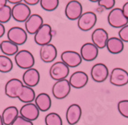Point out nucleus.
<instances>
[{
  "mask_svg": "<svg viewBox=\"0 0 128 125\" xmlns=\"http://www.w3.org/2000/svg\"><path fill=\"white\" fill-rule=\"evenodd\" d=\"M118 110L121 115L128 118V100H123L119 102Z\"/></svg>",
  "mask_w": 128,
  "mask_h": 125,
  "instance_id": "nucleus-31",
  "label": "nucleus"
},
{
  "mask_svg": "<svg viewBox=\"0 0 128 125\" xmlns=\"http://www.w3.org/2000/svg\"><path fill=\"white\" fill-rule=\"evenodd\" d=\"M90 76L94 81L97 83H102L105 81L109 76L108 68L104 63H96L91 68Z\"/></svg>",
  "mask_w": 128,
  "mask_h": 125,
  "instance_id": "nucleus-12",
  "label": "nucleus"
},
{
  "mask_svg": "<svg viewBox=\"0 0 128 125\" xmlns=\"http://www.w3.org/2000/svg\"><path fill=\"white\" fill-rule=\"evenodd\" d=\"M71 85L68 79H64L58 80L53 85L52 94L57 99H63L66 98L71 92Z\"/></svg>",
  "mask_w": 128,
  "mask_h": 125,
  "instance_id": "nucleus-8",
  "label": "nucleus"
},
{
  "mask_svg": "<svg viewBox=\"0 0 128 125\" xmlns=\"http://www.w3.org/2000/svg\"><path fill=\"white\" fill-rule=\"evenodd\" d=\"M58 55V50L54 44L49 43L41 46L39 56L42 61L44 63H48L53 62Z\"/></svg>",
  "mask_w": 128,
  "mask_h": 125,
  "instance_id": "nucleus-13",
  "label": "nucleus"
},
{
  "mask_svg": "<svg viewBox=\"0 0 128 125\" xmlns=\"http://www.w3.org/2000/svg\"><path fill=\"white\" fill-rule=\"evenodd\" d=\"M97 15L94 12H84L78 18V27L82 31H88L97 23Z\"/></svg>",
  "mask_w": 128,
  "mask_h": 125,
  "instance_id": "nucleus-5",
  "label": "nucleus"
},
{
  "mask_svg": "<svg viewBox=\"0 0 128 125\" xmlns=\"http://www.w3.org/2000/svg\"><path fill=\"white\" fill-rule=\"evenodd\" d=\"M106 47L110 53L118 54L124 50V42L120 38L111 37L109 38L107 41Z\"/></svg>",
  "mask_w": 128,
  "mask_h": 125,
  "instance_id": "nucleus-23",
  "label": "nucleus"
},
{
  "mask_svg": "<svg viewBox=\"0 0 128 125\" xmlns=\"http://www.w3.org/2000/svg\"><path fill=\"white\" fill-rule=\"evenodd\" d=\"M7 38L8 40L19 46L26 42L28 39V33L24 28L18 26H14L8 30Z\"/></svg>",
  "mask_w": 128,
  "mask_h": 125,
  "instance_id": "nucleus-7",
  "label": "nucleus"
},
{
  "mask_svg": "<svg viewBox=\"0 0 128 125\" xmlns=\"http://www.w3.org/2000/svg\"><path fill=\"white\" fill-rule=\"evenodd\" d=\"M18 116V111L15 106H9L4 109L2 118L5 125H11Z\"/></svg>",
  "mask_w": 128,
  "mask_h": 125,
  "instance_id": "nucleus-25",
  "label": "nucleus"
},
{
  "mask_svg": "<svg viewBox=\"0 0 128 125\" xmlns=\"http://www.w3.org/2000/svg\"><path fill=\"white\" fill-rule=\"evenodd\" d=\"M22 1H24V2L28 5H36L39 3L40 0H22Z\"/></svg>",
  "mask_w": 128,
  "mask_h": 125,
  "instance_id": "nucleus-35",
  "label": "nucleus"
},
{
  "mask_svg": "<svg viewBox=\"0 0 128 125\" xmlns=\"http://www.w3.org/2000/svg\"><path fill=\"white\" fill-rule=\"evenodd\" d=\"M61 59L62 61L70 68L77 67L82 62V58L80 53L74 50H65L62 52L61 54Z\"/></svg>",
  "mask_w": 128,
  "mask_h": 125,
  "instance_id": "nucleus-14",
  "label": "nucleus"
},
{
  "mask_svg": "<svg viewBox=\"0 0 128 125\" xmlns=\"http://www.w3.org/2000/svg\"><path fill=\"white\" fill-rule=\"evenodd\" d=\"M46 125H62V120L57 113H49L45 117Z\"/></svg>",
  "mask_w": 128,
  "mask_h": 125,
  "instance_id": "nucleus-30",
  "label": "nucleus"
},
{
  "mask_svg": "<svg viewBox=\"0 0 128 125\" xmlns=\"http://www.w3.org/2000/svg\"><path fill=\"white\" fill-rule=\"evenodd\" d=\"M108 33L105 29L99 28L92 32L91 41L99 49H103L106 47L107 41L108 40Z\"/></svg>",
  "mask_w": 128,
  "mask_h": 125,
  "instance_id": "nucleus-18",
  "label": "nucleus"
},
{
  "mask_svg": "<svg viewBox=\"0 0 128 125\" xmlns=\"http://www.w3.org/2000/svg\"><path fill=\"white\" fill-rule=\"evenodd\" d=\"M0 125H4V123H3V121H2L1 115H0Z\"/></svg>",
  "mask_w": 128,
  "mask_h": 125,
  "instance_id": "nucleus-40",
  "label": "nucleus"
},
{
  "mask_svg": "<svg viewBox=\"0 0 128 125\" xmlns=\"http://www.w3.org/2000/svg\"><path fill=\"white\" fill-rule=\"evenodd\" d=\"M40 81V73L37 69L32 67L26 70L22 75V83L30 87L36 86Z\"/></svg>",
  "mask_w": 128,
  "mask_h": 125,
  "instance_id": "nucleus-16",
  "label": "nucleus"
},
{
  "mask_svg": "<svg viewBox=\"0 0 128 125\" xmlns=\"http://www.w3.org/2000/svg\"><path fill=\"white\" fill-rule=\"evenodd\" d=\"M90 2H98L99 0H89Z\"/></svg>",
  "mask_w": 128,
  "mask_h": 125,
  "instance_id": "nucleus-41",
  "label": "nucleus"
},
{
  "mask_svg": "<svg viewBox=\"0 0 128 125\" xmlns=\"http://www.w3.org/2000/svg\"><path fill=\"white\" fill-rule=\"evenodd\" d=\"M31 14L29 5L25 2H21L12 7V18L18 22H25Z\"/></svg>",
  "mask_w": 128,
  "mask_h": 125,
  "instance_id": "nucleus-4",
  "label": "nucleus"
},
{
  "mask_svg": "<svg viewBox=\"0 0 128 125\" xmlns=\"http://www.w3.org/2000/svg\"><path fill=\"white\" fill-rule=\"evenodd\" d=\"M7 2H8L7 0H0V8L7 5Z\"/></svg>",
  "mask_w": 128,
  "mask_h": 125,
  "instance_id": "nucleus-39",
  "label": "nucleus"
},
{
  "mask_svg": "<svg viewBox=\"0 0 128 125\" xmlns=\"http://www.w3.org/2000/svg\"><path fill=\"white\" fill-rule=\"evenodd\" d=\"M69 83L74 88H81L84 87L88 82V76L83 71L74 72L69 79Z\"/></svg>",
  "mask_w": 128,
  "mask_h": 125,
  "instance_id": "nucleus-20",
  "label": "nucleus"
},
{
  "mask_svg": "<svg viewBox=\"0 0 128 125\" xmlns=\"http://www.w3.org/2000/svg\"><path fill=\"white\" fill-rule=\"evenodd\" d=\"M23 85H24V83L18 79L12 78L9 79L6 83V86H5L6 95L9 98H16L18 91Z\"/></svg>",
  "mask_w": 128,
  "mask_h": 125,
  "instance_id": "nucleus-19",
  "label": "nucleus"
},
{
  "mask_svg": "<svg viewBox=\"0 0 128 125\" xmlns=\"http://www.w3.org/2000/svg\"><path fill=\"white\" fill-rule=\"evenodd\" d=\"M43 24V18L40 15L31 14L25 21V28L29 35H34Z\"/></svg>",
  "mask_w": 128,
  "mask_h": 125,
  "instance_id": "nucleus-15",
  "label": "nucleus"
},
{
  "mask_svg": "<svg viewBox=\"0 0 128 125\" xmlns=\"http://www.w3.org/2000/svg\"><path fill=\"white\" fill-rule=\"evenodd\" d=\"M122 10H123V12H124V15L128 19V1L124 4V5L122 7Z\"/></svg>",
  "mask_w": 128,
  "mask_h": 125,
  "instance_id": "nucleus-36",
  "label": "nucleus"
},
{
  "mask_svg": "<svg viewBox=\"0 0 128 125\" xmlns=\"http://www.w3.org/2000/svg\"><path fill=\"white\" fill-rule=\"evenodd\" d=\"M127 1H128V0H127Z\"/></svg>",
  "mask_w": 128,
  "mask_h": 125,
  "instance_id": "nucleus-42",
  "label": "nucleus"
},
{
  "mask_svg": "<svg viewBox=\"0 0 128 125\" xmlns=\"http://www.w3.org/2000/svg\"><path fill=\"white\" fill-rule=\"evenodd\" d=\"M12 18V7L6 5L0 8V22L6 23Z\"/></svg>",
  "mask_w": 128,
  "mask_h": 125,
  "instance_id": "nucleus-29",
  "label": "nucleus"
},
{
  "mask_svg": "<svg viewBox=\"0 0 128 125\" xmlns=\"http://www.w3.org/2000/svg\"><path fill=\"white\" fill-rule=\"evenodd\" d=\"M36 96V92H34L32 87L23 85L18 91L17 98L24 103H29V102H32L34 100Z\"/></svg>",
  "mask_w": 128,
  "mask_h": 125,
  "instance_id": "nucleus-22",
  "label": "nucleus"
},
{
  "mask_svg": "<svg viewBox=\"0 0 128 125\" xmlns=\"http://www.w3.org/2000/svg\"><path fill=\"white\" fill-rule=\"evenodd\" d=\"M109 25L115 28H120L128 24V19L120 8H113L108 15Z\"/></svg>",
  "mask_w": 128,
  "mask_h": 125,
  "instance_id": "nucleus-1",
  "label": "nucleus"
},
{
  "mask_svg": "<svg viewBox=\"0 0 128 125\" xmlns=\"http://www.w3.org/2000/svg\"><path fill=\"white\" fill-rule=\"evenodd\" d=\"M53 31L50 25L44 23L37 32L34 35V41L38 45H42L51 43L53 37Z\"/></svg>",
  "mask_w": 128,
  "mask_h": 125,
  "instance_id": "nucleus-3",
  "label": "nucleus"
},
{
  "mask_svg": "<svg viewBox=\"0 0 128 125\" xmlns=\"http://www.w3.org/2000/svg\"><path fill=\"white\" fill-rule=\"evenodd\" d=\"M39 111H40L36 104L29 102V103H26L21 108L19 113L22 117L30 121H33L38 118Z\"/></svg>",
  "mask_w": 128,
  "mask_h": 125,
  "instance_id": "nucleus-17",
  "label": "nucleus"
},
{
  "mask_svg": "<svg viewBox=\"0 0 128 125\" xmlns=\"http://www.w3.org/2000/svg\"><path fill=\"white\" fill-rule=\"evenodd\" d=\"M11 125H33L32 121H30L22 116H18Z\"/></svg>",
  "mask_w": 128,
  "mask_h": 125,
  "instance_id": "nucleus-34",
  "label": "nucleus"
},
{
  "mask_svg": "<svg viewBox=\"0 0 128 125\" xmlns=\"http://www.w3.org/2000/svg\"><path fill=\"white\" fill-rule=\"evenodd\" d=\"M110 83L116 86H124L128 83V73L123 68L116 67L110 73Z\"/></svg>",
  "mask_w": 128,
  "mask_h": 125,
  "instance_id": "nucleus-10",
  "label": "nucleus"
},
{
  "mask_svg": "<svg viewBox=\"0 0 128 125\" xmlns=\"http://www.w3.org/2000/svg\"><path fill=\"white\" fill-rule=\"evenodd\" d=\"M81 108L77 104L71 105L67 110L66 112V119L69 124L74 125L76 124L81 117Z\"/></svg>",
  "mask_w": 128,
  "mask_h": 125,
  "instance_id": "nucleus-21",
  "label": "nucleus"
},
{
  "mask_svg": "<svg viewBox=\"0 0 128 125\" xmlns=\"http://www.w3.org/2000/svg\"><path fill=\"white\" fill-rule=\"evenodd\" d=\"M0 50L6 56H15L19 50L18 46L9 40H4L0 42Z\"/></svg>",
  "mask_w": 128,
  "mask_h": 125,
  "instance_id": "nucleus-26",
  "label": "nucleus"
},
{
  "mask_svg": "<svg viewBox=\"0 0 128 125\" xmlns=\"http://www.w3.org/2000/svg\"><path fill=\"white\" fill-rule=\"evenodd\" d=\"M15 62L21 69L27 70L34 66V57L29 50H20L15 55Z\"/></svg>",
  "mask_w": 128,
  "mask_h": 125,
  "instance_id": "nucleus-2",
  "label": "nucleus"
},
{
  "mask_svg": "<svg viewBox=\"0 0 128 125\" xmlns=\"http://www.w3.org/2000/svg\"><path fill=\"white\" fill-rule=\"evenodd\" d=\"M8 1V2H9V3H11V4H13V5H15V4H17V3H19V2H21L22 0H7Z\"/></svg>",
  "mask_w": 128,
  "mask_h": 125,
  "instance_id": "nucleus-38",
  "label": "nucleus"
},
{
  "mask_svg": "<svg viewBox=\"0 0 128 125\" xmlns=\"http://www.w3.org/2000/svg\"><path fill=\"white\" fill-rule=\"evenodd\" d=\"M99 48L93 43H85L80 47V54L82 60L90 62L94 60L98 56Z\"/></svg>",
  "mask_w": 128,
  "mask_h": 125,
  "instance_id": "nucleus-11",
  "label": "nucleus"
},
{
  "mask_svg": "<svg viewBox=\"0 0 128 125\" xmlns=\"http://www.w3.org/2000/svg\"><path fill=\"white\" fill-rule=\"evenodd\" d=\"M118 35L119 38L124 42H128V24L120 28Z\"/></svg>",
  "mask_w": 128,
  "mask_h": 125,
  "instance_id": "nucleus-33",
  "label": "nucleus"
},
{
  "mask_svg": "<svg viewBox=\"0 0 128 125\" xmlns=\"http://www.w3.org/2000/svg\"><path fill=\"white\" fill-rule=\"evenodd\" d=\"M41 7L47 12L54 11L59 5V0H40Z\"/></svg>",
  "mask_w": 128,
  "mask_h": 125,
  "instance_id": "nucleus-28",
  "label": "nucleus"
},
{
  "mask_svg": "<svg viewBox=\"0 0 128 125\" xmlns=\"http://www.w3.org/2000/svg\"><path fill=\"white\" fill-rule=\"evenodd\" d=\"M70 72V67L63 61H57L54 63L49 70V75L54 80H61L66 79Z\"/></svg>",
  "mask_w": 128,
  "mask_h": 125,
  "instance_id": "nucleus-6",
  "label": "nucleus"
},
{
  "mask_svg": "<svg viewBox=\"0 0 128 125\" xmlns=\"http://www.w3.org/2000/svg\"><path fill=\"white\" fill-rule=\"evenodd\" d=\"M64 13L69 20H78V18L83 13L82 5L77 0H71L66 5Z\"/></svg>",
  "mask_w": 128,
  "mask_h": 125,
  "instance_id": "nucleus-9",
  "label": "nucleus"
},
{
  "mask_svg": "<svg viewBox=\"0 0 128 125\" xmlns=\"http://www.w3.org/2000/svg\"><path fill=\"white\" fill-rule=\"evenodd\" d=\"M36 106L38 108L39 111H47L50 109L52 106V99L49 95L44 92H42L36 96L34 98Z\"/></svg>",
  "mask_w": 128,
  "mask_h": 125,
  "instance_id": "nucleus-24",
  "label": "nucleus"
},
{
  "mask_svg": "<svg viewBox=\"0 0 128 125\" xmlns=\"http://www.w3.org/2000/svg\"><path fill=\"white\" fill-rule=\"evenodd\" d=\"M115 0H99L98 2L99 6L108 10L112 9L115 5Z\"/></svg>",
  "mask_w": 128,
  "mask_h": 125,
  "instance_id": "nucleus-32",
  "label": "nucleus"
},
{
  "mask_svg": "<svg viewBox=\"0 0 128 125\" xmlns=\"http://www.w3.org/2000/svg\"><path fill=\"white\" fill-rule=\"evenodd\" d=\"M13 69V63L8 56L0 55V73H7Z\"/></svg>",
  "mask_w": 128,
  "mask_h": 125,
  "instance_id": "nucleus-27",
  "label": "nucleus"
},
{
  "mask_svg": "<svg viewBox=\"0 0 128 125\" xmlns=\"http://www.w3.org/2000/svg\"><path fill=\"white\" fill-rule=\"evenodd\" d=\"M6 33V28H5V26L3 25L2 23L0 22V38H2L5 35Z\"/></svg>",
  "mask_w": 128,
  "mask_h": 125,
  "instance_id": "nucleus-37",
  "label": "nucleus"
}]
</instances>
